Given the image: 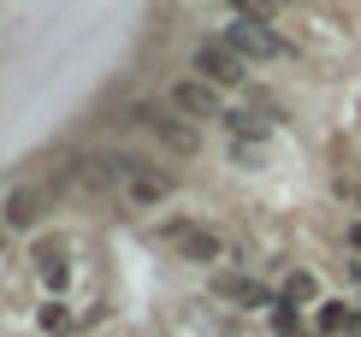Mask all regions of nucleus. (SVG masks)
Listing matches in <instances>:
<instances>
[{
  "label": "nucleus",
  "mask_w": 361,
  "mask_h": 337,
  "mask_svg": "<svg viewBox=\"0 0 361 337\" xmlns=\"http://www.w3.org/2000/svg\"><path fill=\"white\" fill-rule=\"evenodd\" d=\"M225 130H231V142L267 148V136H273V118H261V113H249V106H237V113H225Z\"/></svg>",
  "instance_id": "11"
},
{
  "label": "nucleus",
  "mask_w": 361,
  "mask_h": 337,
  "mask_svg": "<svg viewBox=\"0 0 361 337\" xmlns=\"http://www.w3.org/2000/svg\"><path fill=\"white\" fill-rule=\"evenodd\" d=\"M36 278L48 290V302H66V290H71V249L66 243H42L36 249Z\"/></svg>",
  "instance_id": "7"
},
{
  "label": "nucleus",
  "mask_w": 361,
  "mask_h": 337,
  "mask_svg": "<svg viewBox=\"0 0 361 337\" xmlns=\"http://www.w3.org/2000/svg\"><path fill=\"white\" fill-rule=\"evenodd\" d=\"M355 326V314H350V302H338V296H326L320 308H314V337H338V331H350Z\"/></svg>",
  "instance_id": "12"
},
{
  "label": "nucleus",
  "mask_w": 361,
  "mask_h": 337,
  "mask_svg": "<svg viewBox=\"0 0 361 337\" xmlns=\"http://www.w3.org/2000/svg\"><path fill=\"white\" fill-rule=\"evenodd\" d=\"M214 296L243 302V308H279V296H267L255 278H237V272H214Z\"/></svg>",
  "instance_id": "9"
},
{
  "label": "nucleus",
  "mask_w": 361,
  "mask_h": 337,
  "mask_svg": "<svg viewBox=\"0 0 361 337\" xmlns=\"http://www.w3.org/2000/svg\"><path fill=\"white\" fill-rule=\"evenodd\" d=\"M231 160L249 172V166H261V148H249V142H231Z\"/></svg>",
  "instance_id": "16"
},
{
  "label": "nucleus",
  "mask_w": 361,
  "mask_h": 337,
  "mask_svg": "<svg viewBox=\"0 0 361 337\" xmlns=\"http://www.w3.org/2000/svg\"><path fill=\"white\" fill-rule=\"evenodd\" d=\"M279 302H284V308H320V278H314V272L308 266H290V272H284V284H279Z\"/></svg>",
  "instance_id": "10"
},
{
  "label": "nucleus",
  "mask_w": 361,
  "mask_h": 337,
  "mask_svg": "<svg viewBox=\"0 0 361 337\" xmlns=\"http://www.w3.org/2000/svg\"><path fill=\"white\" fill-rule=\"evenodd\" d=\"M273 337H314V331L296 319V308H284V302H279V308H273Z\"/></svg>",
  "instance_id": "15"
},
{
  "label": "nucleus",
  "mask_w": 361,
  "mask_h": 337,
  "mask_svg": "<svg viewBox=\"0 0 361 337\" xmlns=\"http://www.w3.org/2000/svg\"><path fill=\"white\" fill-rule=\"evenodd\" d=\"M225 255H231V243H225L214 225H195V231L178 243V260H190V266H219Z\"/></svg>",
  "instance_id": "8"
},
{
  "label": "nucleus",
  "mask_w": 361,
  "mask_h": 337,
  "mask_svg": "<svg viewBox=\"0 0 361 337\" xmlns=\"http://www.w3.org/2000/svg\"><path fill=\"white\" fill-rule=\"evenodd\" d=\"M130 118H137V125H142L148 136H154V148H166V154H178V160H190L195 148H202L195 125H190V118H178L172 106H137Z\"/></svg>",
  "instance_id": "3"
},
{
  "label": "nucleus",
  "mask_w": 361,
  "mask_h": 337,
  "mask_svg": "<svg viewBox=\"0 0 361 337\" xmlns=\"http://www.w3.org/2000/svg\"><path fill=\"white\" fill-rule=\"evenodd\" d=\"M190 71L202 83H214V89H237L249 78V66L237 59V48L225 36H202V42H195V48H190Z\"/></svg>",
  "instance_id": "2"
},
{
  "label": "nucleus",
  "mask_w": 361,
  "mask_h": 337,
  "mask_svg": "<svg viewBox=\"0 0 361 337\" xmlns=\"http://www.w3.org/2000/svg\"><path fill=\"white\" fill-rule=\"evenodd\" d=\"M225 42L237 48L243 66H284V59L296 54L273 24H255V18H231V24H225Z\"/></svg>",
  "instance_id": "1"
},
{
  "label": "nucleus",
  "mask_w": 361,
  "mask_h": 337,
  "mask_svg": "<svg viewBox=\"0 0 361 337\" xmlns=\"http://www.w3.org/2000/svg\"><path fill=\"white\" fill-rule=\"evenodd\" d=\"M36 331L42 337H71V331H78V314H71L66 302H42V308H36Z\"/></svg>",
  "instance_id": "13"
},
{
  "label": "nucleus",
  "mask_w": 361,
  "mask_h": 337,
  "mask_svg": "<svg viewBox=\"0 0 361 337\" xmlns=\"http://www.w3.org/2000/svg\"><path fill=\"white\" fill-rule=\"evenodd\" d=\"M118 195H125L130 213H154L160 202H172V195H178V178L160 172V166H130L125 183H118Z\"/></svg>",
  "instance_id": "5"
},
{
  "label": "nucleus",
  "mask_w": 361,
  "mask_h": 337,
  "mask_svg": "<svg viewBox=\"0 0 361 337\" xmlns=\"http://www.w3.org/2000/svg\"><path fill=\"white\" fill-rule=\"evenodd\" d=\"M6 243H12V231H6V225H0V249H6Z\"/></svg>",
  "instance_id": "17"
},
{
  "label": "nucleus",
  "mask_w": 361,
  "mask_h": 337,
  "mask_svg": "<svg viewBox=\"0 0 361 337\" xmlns=\"http://www.w3.org/2000/svg\"><path fill=\"white\" fill-rule=\"evenodd\" d=\"M166 106H172L178 118H190V125H202V118H225V89L202 83L190 71V78H172L166 83Z\"/></svg>",
  "instance_id": "4"
},
{
  "label": "nucleus",
  "mask_w": 361,
  "mask_h": 337,
  "mask_svg": "<svg viewBox=\"0 0 361 337\" xmlns=\"http://www.w3.org/2000/svg\"><path fill=\"white\" fill-rule=\"evenodd\" d=\"M42 219H48V190H42V183H12V190L0 195V225H6L12 237L36 231Z\"/></svg>",
  "instance_id": "6"
},
{
  "label": "nucleus",
  "mask_w": 361,
  "mask_h": 337,
  "mask_svg": "<svg viewBox=\"0 0 361 337\" xmlns=\"http://www.w3.org/2000/svg\"><path fill=\"white\" fill-rule=\"evenodd\" d=\"M225 6H231V18H255V24H273L284 0H225Z\"/></svg>",
  "instance_id": "14"
}]
</instances>
